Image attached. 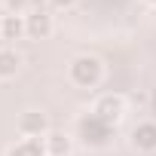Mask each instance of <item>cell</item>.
Wrapping results in <instances>:
<instances>
[{
    "instance_id": "5",
    "label": "cell",
    "mask_w": 156,
    "mask_h": 156,
    "mask_svg": "<svg viewBox=\"0 0 156 156\" xmlns=\"http://www.w3.org/2000/svg\"><path fill=\"white\" fill-rule=\"evenodd\" d=\"M49 31H52V25H49V16L46 12H34L28 19V34L31 37H46Z\"/></svg>"
},
{
    "instance_id": "3",
    "label": "cell",
    "mask_w": 156,
    "mask_h": 156,
    "mask_svg": "<svg viewBox=\"0 0 156 156\" xmlns=\"http://www.w3.org/2000/svg\"><path fill=\"white\" fill-rule=\"evenodd\" d=\"M135 144L141 150H153L156 147V122H141L135 129Z\"/></svg>"
},
{
    "instance_id": "4",
    "label": "cell",
    "mask_w": 156,
    "mask_h": 156,
    "mask_svg": "<svg viewBox=\"0 0 156 156\" xmlns=\"http://www.w3.org/2000/svg\"><path fill=\"white\" fill-rule=\"evenodd\" d=\"M95 113H101L104 119H110V122H113V119H116V116L122 113V98H113V95L101 98V101H98V110H95Z\"/></svg>"
},
{
    "instance_id": "13",
    "label": "cell",
    "mask_w": 156,
    "mask_h": 156,
    "mask_svg": "<svg viewBox=\"0 0 156 156\" xmlns=\"http://www.w3.org/2000/svg\"><path fill=\"white\" fill-rule=\"evenodd\" d=\"M147 3H156V0H147Z\"/></svg>"
},
{
    "instance_id": "2",
    "label": "cell",
    "mask_w": 156,
    "mask_h": 156,
    "mask_svg": "<svg viewBox=\"0 0 156 156\" xmlns=\"http://www.w3.org/2000/svg\"><path fill=\"white\" fill-rule=\"evenodd\" d=\"M70 76H73V83H80V86H95L98 76H101V64H98V58H92V55L76 58V61L70 64Z\"/></svg>"
},
{
    "instance_id": "8",
    "label": "cell",
    "mask_w": 156,
    "mask_h": 156,
    "mask_svg": "<svg viewBox=\"0 0 156 156\" xmlns=\"http://www.w3.org/2000/svg\"><path fill=\"white\" fill-rule=\"evenodd\" d=\"M9 156H46V153H43L40 141H25V144L12 147V150H9Z\"/></svg>"
},
{
    "instance_id": "6",
    "label": "cell",
    "mask_w": 156,
    "mask_h": 156,
    "mask_svg": "<svg viewBox=\"0 0 156 156\" xmlns=\"http://www.w3.org/2000/svg\"><path fill=\"white\" fill-rule=\"evenodd\" d=\"M43 129H46V116H43V113H25V116H22V132L40 135Z\"/></svg>"
},
{
    "instance_id": "12",
    "label": "cell",
    "mask_w": 156,
    "mask_h": 156,
    "mask_svg": "<svg viewBox=\"0 0 156 156\" xmlns=\"http://www.w3.org/2000/svg\"><path fill=\"white\" fill-rule=\"evenodd\" d=\"M73 0H52V6H70Z\"/></svg>"
},
{
    "instance_id": "9",
    "label": "cell",
    "mask_w": 156,
    "mask_h": 156,
    "mask_svg": "<svg viewBox=\"0 0 156 156\" xmlns=\"http://www.w3.org/2000/svg\"><path fill=\"white\" fill-rule=\"evenodd\" d=\"M22 31H25V25H22V19H19V16H9V19L3 22V37H6V40H16Z\"/></svg>"
},
{
    "instance_id": "10",
    "label": "cell",
    "mask_w": 156,
    "mask_h": 156,
    "mask_svg": "<svg viewBox=\"0 0 156 156\" xmlns=\"http://www.w3.org/2000/svg\"><path fill=\"white\" fill-rule=\"evenodd\" d=\"M49 150H52L55 156L67 153V138H64V135H49Z\"/></svg>"
},
{
    "instance_id": "7",
    "label": "cell",
    "mask_w": 156,
    "mask_h": 156,
    "mask_svg": "<svg viewBox=\"0 0 156 156\" xmlns=\"http://www.w3.org/2000/svg\"><path fill=\"white\" fill-rule=\"evenodd\" d=\"M16 70H19V55L9 52V49H3V52H0V76H12Z\"/></svg>"
},
{
    "instance_id": "1",
    "label": "cell",
    "mask_w": 156,
    "mask_h": 156,
    "mask_svg": "<svg viewBox=\"0 0 156 156\" xmlns=\"http://www.w3.org/2000/svg\"><path fill=\"white\" fill-rule=\"evenodd\" d=\"M110 129H113L110 119H104L101 113H89L80 119V138L86 144H104L110 138Z\"/></svg>"
},
{
    "instance_id": "11",
    "label": "cell",
    "mask_w": 156,
    "mask_h": 156,
    "mask_svg": "<svg viewBox=\"0 0 156 156\" xmlns=\"http://www.w3.org/2000/svg\"><path fill=\"white\" fill-rule=\"evenodd\" d=\"M25 3H28V0H6V6H9L12 12H19V9H25Z\"/></svg>"
}]
</instances>
